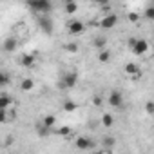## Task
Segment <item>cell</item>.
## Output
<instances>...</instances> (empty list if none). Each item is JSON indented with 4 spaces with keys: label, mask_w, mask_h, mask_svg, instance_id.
<instances>
[{
    "label": "cell",
    "mask_w": 154,
    "mask_h": 154,
    "mask_svg": "<svg viewBox=\"0 0 154 154\" xmlns=\"http://www.w3.org/2000/svg\"><path fill=\"white\" fill-rule=\"evenodd\" d=\"M26 4L29 6L31 11L35 13H49L53 9V4H51V0H26Z\"/></svg>",
    "instance_id": "obj_1"
},
{
    "label": "cell",
    "mask_w": 154,
    "mask_h": 154,
    "mask_svg": "<svg viewBox=\"0 0 154 154\" xmlns=\"http://www.w3.org/2000/svg\"><path fill=\"white\" fill-rule=\"evenodd\" d=\"M76 82H78V74H76V72H65V74L62 76L60 85L65 87V89H72V87L76 85Z\"/></svg>",
    "instance_id": "obj_2"
},
{
    "label": "cell",
    "mask_w": 154,
    "mask_h": 154,
    "mask_svg": "<svg viewBox=\"0 0 154 154\" xmlns=\"http://www.w3.org/2000/svg\"><path fill=\"white\" fill-rule=\"evenodd\" d=\"M116 24H118V17H116L114 13H107V15L102 17V20H100V27H102V29H112Z\"/></svg>",
    "instance_id": "obj_3"
},
{
    "label": "cell",
    "mask_w": 154,
    "mask_h": 154,
    "mask_svg": "<svg viewBox=\"0 0 154 154\" xmlns=\"http://www.w3.org/2000/svg\"><path fill=\"white\" fill-rule=\"evenodd\" d=\"M67 31L71 35H82L85 31V24L80 20H71V22H67Z\"/></svg>",
    "instance_id": "obj_4"
},
{
    "label": "cell",
    "mask_w": 154,
    "mask_h": 154,
    "mask_svg": "<svg viewBox=\"0 0 154 154\" xmlns=\"http://www.w3.org/2000/svg\"><path fill=\"white\" fill-rule=\"evenodd\" d=\"M109 105H111L112 109H122V105H123V96H122V93L112 91V93L109 94Z\"/></svg>",
    "instance_id": "obj_5"
},
{
    "label": "cell",
    "mask_w": 154,
    "mask_h": 154,
    "mask_svg": "<svg viewBox=\"0 0 154 154\" xmlns=\"http://www.w3.org/2000/svg\"><path fill=\"white\" fill-rule=\"evenodd\" d=\"M76 149H80V150H93L94 149V141L91 138L80 136L78 140H76Z\"/></svg>",
    "instance_id": "obj_6"
},
{
    "label": "cell",
    "mask_w": 154,
    "mask_h": 154,
    "mask_svg": "<svg viewBox=\"0 0 154 154\" xmlns=\"http://www.w3.org/2000/svg\"><path fill=\"white\" fill-rule=\"evenodd\" d=\"M136 56H141V54H145L147 51H149V42L147 40H143V38H138V42H136V45L131 49Z\"/></svg>",
    "instance_id": "obj_7"
},
{
    "label": "cell",
    "mask_w": 154,
    "mask_h": 154,
    "mask_svg": "<svg viewBox=\"0 0 154 154\" xmlns=\"http://www.w3.org/2000/svg\"><path fill=\"white\" fill-rule=\"evenodd\" d=\"M123 72H125L127 76H131L132 80H138L140 76H141V71H140V67H138L136 63H127V65L123 67Z\"/></svg>",
    "instance_id": "obj_8"
},
{
    "label": "cell",
    "mask_w": 154,
    "mask_h": 154,
    "mask_svg": "<svg viewBox=\"0 0 154 154\" xmlns=\"http://www.w3.org/2000/svg\"><path fill=\"white\" fill-rule=\"evenodd\" d=\"M40 29H42L45 35H51V33H53V24H51V20L45 18V17H42V18H40Z\"/></svg>",
    "instance_id": "obj_9"
},
{
    "label": "cell",
    "mask_w": 154,
    "mask_h": 154,
    "mask_svg": "<svg viewBox=\"0 0 154 154\" xmlns=\"http://www.w3.org/2000/svg\"><path fill=\"white\" fill-rule=\"evenodd\" d=\"M17 45H18V42H17V38H6V42H4V51L6 53H15V49H17Z\"/></svg>",
    "instance_id": "obj_10"
},
{
    "label": "cell",
    "mask_w": 154,
    "mask_h": 154,
    "mask_svg": "<svg viewBox=\"0 0 154 154\" xmlns=\"http://www.w3.org/2000/svg\"><path fill=\"white\" fill-rule=\"evenodd\" d=\"M20 63H22V67H35V54H24L22 58H20Z\"/></svg>",
    "instance_id": "obj_11"
},
{
    "label": "cell",
    "mask_w": 154,
    "mask_h": 154,
    "mask_svg": "<svg viewBox=\"0 0 154 154\" xmlns=\"http://www.w3.org/2000/svg\"><path fill=\"white\" fill-rule=\"evenodd\" d=\"M11 105H13V100L9 98V94H2V96H0V109H2V111H9Z\"/></svg>",
    "instance_id": "obj_12"
},
{
    "label": "cell",
    "mask_w": 154,
    "mask_h": 154,
    "mask_svg": "<svg viewBox=\"0 0 154 154\" xmlns=\"http://www.w3.org/2000/svg\"><path fill=\"white\" fill-rule=\"evenodd\" d=\"M102 125L103 127H112L114 125V116L112 114H109V112H105V114H102Z\"/></svg>",
    "instance_id": "obj_13"
},
{
    "label": "cell",
    "mask_w": 154,
    "mask_h": 154,
    "mask_svg": "<svg viewBox=\"0 0 154 154\" xmlns=\"http://www.w3.org/2000/svg\"><path fill=\"white\" fill-rule=\"evenodd\" d=\"M20 89H22V91H26V93H29V91H33V89H35V82H33V80H29V78H24V80H22V84H20Z\"/></svg>",
    "instance_id": "obj_14"
},
{
    "label": "cell",
    "mask_w": 154,
    "mask_h": 154,
    "mask_svg": "<svg viewBox=\"0 0 154 154\" xmlns=\"http://www.w3.org/2000/svg\"><path fill=\"white\" fill-rule=\"evenodd\" d=\"M56 134H58V136H62V138H67V136H71V134H72V129H71L69 125H62V127H58V129H56Z\"/></svg>",
    "instance_id": "obj_15"
},
{
    "label": "cell",
    "mask_w": 154,
    "mask_h": 154,
    "mask_svg": "<svg viewBox=\"0 0 154 154\" xmlns=\"http://www.w3.org/2000/svg\"><path fill=\"white\" fill-rule=\"evenodd\" d=\"M109 60H111V53H109L107 49H100V51H98V62L107 63Z\"/></svg>",
    "instance_id": "obj_16"
},
{
    "label": "cell",
    "mask_w": 154,
    "mask_h": 154,
    "mask_svg": "<svg viewBox=\"0 0 154 154\" xmlns=\"http://www.w3.org/2000/svg\"><path fill=\"white\" fill-rule=\"evenodd\" d=\"M42 123H44L45 127H49V129H53V127L56 125V116H53V114H47V116H44V120H42Z\"/></svg>",
    "instance_id": "obj_17"
},
{
    "label": "cell",
    "mask_w": 154,
    "mask_h": 154,
    "mask_svg": "<svg viewBox=\"0 0 154 154\" xmlns=\"http://www.w3.org/2000/svg\"><path fill=\"white\" fill-rule=\"evenodd\" d=\"M76 109H78V105H76L72 100H67V102L63 103V111H65V112H74Z\"/></svg>",
    "instance_id": "obj_18"
},
{
    "label": "cell",
    "mask_w": 154,
    "mask_h": 154,
    "mask_svg": "<svg viewBox=\"0 0 154 154\" xmlns=\"http://www.w3.org/2000/svg\"><path fill=\"white\" fill-rule=\"evenodd\" d=\"M76 9H78V4H76V2H67V4H65V13H67V15L76 13Z\"/></svg>",
    "instance_id": "obj_19"
},
{
    "label": "cell",
    "mask_w": 154,
    "mask_h": 154,
    "mask_svg": "<svg viewBox=\"0 0 154 154\" xmlns=\"http://www.w3.org/2000/svg\"><path fill=\"white\" fill-rule=\"evenodd\" d=\"M105 44H107V40L103 38V36H98V38H94V47L100 51V49H105Z\"/></svg>",
    "instance_id": "obj_20"
},
{
    "label": "cell",
    "mask_w": 154,
    "mask_h": 154,
    "mask_svg": "<svg viewBox=\"0 0 154 154\" xmlns=\"http://www.w3.org/2000/svg\"><path fill=\"white\" fill-rule=\"evenodd\" d=\"M102 143H103V145H105L107 149H111V147H112V145L116 143V140H114L112 136H107V138H103V141H102Z\"/></svg>",
    "instance_id": "obj_21"
},
{
    "label": "cell",
    "mask_w": 154,
    "mask_h": 154,
    "mask_svg": "<svg viewBox=\"0 0 154 154\" xmlns=\"http://www.w3.org/2000/svg\"><path fill=\"white\" fill-rule=\"evenodd\" d=\"M145 18L154 20V6H149V8L145 9Z\"/></svg>",
    "instance_id": "obj_22"
},
{
    "label": "cell",
    "mask_w": 154,
    "mask_h": 154,
    "mask_svg": "<svg viewBox=\"0 0 154 154\" xmlns=\"http://www.w3.org/2000/svg\"><path fill=\"white\" fill-rule=\"evenodd\" d=\"M9 84V74L4 71L2 74H0V85H8Z\"/></svg>",
    "instance_id": "obj_23"
},
{
    "label": "cell",
    "mask_w": 154,
    "mask_h": 154,
    "mask_svg": "<svg viewBox=\"0 0 154 154\" xmlns=\"http://www.w3.org/2000/svg\"><path fill=\"white\" fill-rule=\"evenodd\" d=\"M127 20H129V22H132V24H136V22L140 20V15L132 11V13H129V15H127Z\"/></svg>",
    "instance_id": "obj_24"
},
{
    "label": "cell",
    "mask_w": 154,
    "mask_h": 154,
    "mask_svg": "<svg viewBox=\"0 0 154 154\" xmlns=\"http://www.w3.org/2000/svg\"><path fill=\"white\" fill-rule=\"evenodd\" d=\"M145 112L147 114H154V102H147L145 103Z\"/></svg>",
    "instance_id": "obj_25"
},
{
    "label": "cell",
    "mask_w": 154,
    "mask_h": 154,
    "mask_svg": "<svg viewBox=\"0 0 154 154\" xmlns=\"http://www.w3.org/2000/svg\"><path fill=\"white\" fill-rule=\"evenodd\" d=\"M65 49H67L69 53H76V51H78V45H76V44H67Z\"/></svg>",
    "instance_id": "obj_26"
},
{
    "label": "cell",
    "mask_w": 154,
    "mask_h": 154,
    "mask_svg": "<svg viewBox=\"0 0 154 154\" xmlns=\"http://www.w3.org/2000/svg\"><path fill=\"white\" fill-rule=\"evenodd\" d=\"M93 103H94L96 107H102V103H103V100H102V96H98V94H96V96L93 98Z\"/></svg>",
    "instance_id": "obj_27"
},
{
    "label": "cell",
    "mask_w": 154,
    "mask_h": 154,
    "mask_svg": "<svg viewBox=\"0 0 154 154\" xmlns=\"http://www.w3.org/2000/svg\"><path fill=\"white\" fill-rule=\"evenodd\" d=\"M136 42H138V38H136V36H131V38H129V42H127V45H129V49H132V47L136 45Z\"/></svg>",
    "instance_id": "obj_28"
},
{
    "label": "cell",
    "mask_w": 154,
    "mask_h": 154,
    "mask_svg": "<svg viewBox=\"0 0 154 154\" xmlns=\"http://www.w3.org/2000/svg\"><path fill=\"white\" fill-rule=\"evenodd\" d=\"M94 2H96V4H98L100 8H102V6H105V4H109V0H94Z\"/></svg>",
    "instance_id": "obj_29"
},
{
    "label": "cell",
    "mask_w": 154,
    "mask_h": 154,
    "mask_svg": "<svg viewBox=\"0 0 154 154\" xmlns=\"http://www.w3.org/2000/svg\"><path fill=\"white\" fill-rule=\"evenodd\" d=\"M63 2H65V4H67V2H76V0H63Z\"/></svg>",
    "instance_id": "obj_30"
}]
</instances>
